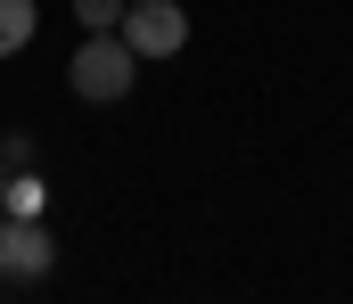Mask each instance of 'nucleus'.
Listing matches in <instances>:
<instances>
[{
  "mask_svg": "<svg viewBox=\"0 0 353 304\" xmlns=\"http://www.w3.org/2000/svg\"><path fill=\"white\" fill-rule=\"evenodd\" d=\"M132 74H140V58L123 50V33H83V50L66 58V83H74V99H90V107L132 99Z\"/></svg>",
  "mask_w": 353,
  "mask_h": 304,
  "instance_id": "nucleus-1",
  "label": "nucleus"
},
{
  "mask_svg": "<svg viewBox=\"0 0 353 304\" xmlns=\"http://www.w3.org/2000/svg\"><path fill=\"white\" fill-rule=\"evenodd\" d=\"M0 214H41V181H33V173H8V198H0Z\"/></svg>",
  "mask_w": 353,
  "mask_h": 304,
  "instance_id": "nucleus-6",
  "label": "nucleus"
},
{
  "mask_svg": "<svg viewBox=\"0 0 353 304\" xmlns=\"http://www.w3.org/2000/svg\"><path fill=\"white\" fill-rule=\"evenodd\" d=\"M0 198H8V173H0Z\"/></svg>",
  "mask_w": 353,
  "mask_h": 304,
  "instance_id": "nucleus-7",
  "label": "nucleus"
},
{
  "mask_svg": "<svg viewBox=\"0 0 353 304\" xmlns=\"http://www.w3.org/2000/svg\"><path fill=\"white\" fill-rule=\"evenodd\" d=\"M115 33H123V50H132L140 66H148V58H181V50H189V8H181V0H123Z\"/></svg>",
  "mask_w": 353,
  "mask_h": 304,
  "instance_id": "nucleus-2",
  "label": "nucleus"
},
{
  "mask_svg": "<svg viewBox=\"0 0 353 304\" xmlns=\"http://www.w3.org/2000/svg\"><path fill=\"white\" fill-rule=\"evenodd\" d=\"M33 25H41L33 0H0V58H17V50L33 41Z\"/></svg>",
  "mask_w": 353,
  "mask_h": 304,
  "instance_id": "nucleus-4",
  "label": "nucleus"
},
{
  "mask_svg": "<svg viewBox=\"0 0 353 304\" xmlns=\"http://www.w3.org/2000/svg\"><path fill=\"white\" fill-rule=\"evenodd\" d=\"M50 263H58V239L33 214H0V280H50Z\"/></svg>",
  "mask_w": 353,
  "mask_h": 304,
  "instance_id": "nucleus-3",
  "label": "nucleus"
},
{
  "mask_svg": "<svg viewBox=\"0 0 353 304\" xmlns=\"http://www.w3.org/2000/svg\"><path fill=\"white\" fill-rule=\"evenodd\" d=\"M115 17H123V0H74V25L83 33H115Z\"/></svg>",
  "mask_w": 353,
  "mask_h": 304,
  "instance_id": "nucleus-5",
  "label": "nucleus"
}]
</instances>
